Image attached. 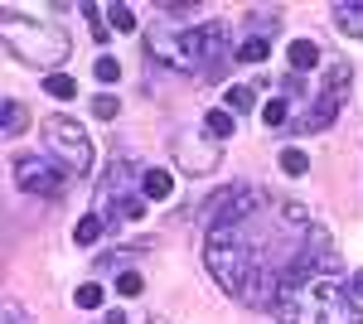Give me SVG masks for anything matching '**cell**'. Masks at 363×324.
<instances>
[{
	"label": "cell",
	"instance_id": "7c38bea8",
	"mask_svg": "<svg viewBox=\"0 0 363 324\" xmlns=\"http://www.w3.org/2000/svg\"><path fill=\"white\" fill-rule=\"evenodd\" d=\"M140 194H145L150 203H165L169 194H174V174H169V169H145V174H140Z\"/></svg>",
	"mask_w": 363,
	"mask_h": 324
},
{
	"label": "cell",
	"instance_id": "6da1fadb",
	"mask_svg": "<svg viewBox=\"0 0 363 324\" xmlns=\"http://www.w3.org/2000/svg\"><path fill=\"white\" fill-rule=\"evenodd\" d=\"M145 49L150 58H160L174 73H189V78H213L228 58V25L223 20H203L189 29H150L145 34Z\"/></svg>",
	"mask_w": 363,
	"mask_h": 324
},
{
	"label": "cell",
	"instance_id": "7a4b0ae2",
	"mask_svg": "<svg viewBox=\"0 0 363 324\" xmlns=\"http://www.w3.org/2000/svg\"><path fill=\"white\" fill-rule=\"evenodd\" d=\"M272 315L281 324H363L359 300L349 296V286H339L335 276H315L306 286L286 291Z\"/></svg>",
	"mask_w": 363,
	"mask_h": 324
},
{
	"label": "cell",
	"instance_id": "52a82bcc",
	"mask_svg": "<svg viewBox=\"0 0 363 324\" xmlns=\"http://www.w3.org/2000/svg\"><path fill=\"white\" fill-rule=\"evenodd\" d=\"M272 194L257 189V184H228V189H218L208 203H203V228H228V223H242V218H252L262 203H267Z\"/></svg>",
	"mask_w": 363,
	"mask_h": 324
},
{
	"label": "cell",
	"instance_id": "d6986e66",
	"mask_svg": "<svg viewBox=\"0 0 363 324\" xmlns=\"http://www.w3.org/2000/svg\"><path fill=\"white\" fill-rule=\"evenodd\" d=\"M223 102H228V111H252V102H257V92H252L247 82H233L223 92Z\"/></svg>",
	"mask_w": 363,
	"mask_h": 324
},
{
	"label": "cell",
	"instance_id": "30bf717a",
	"mask_svg": "<svg viewBox=\"0 0 363 324\" xmlns=\"http://www.w3.org/2000/svg\"><path fill=\"white\" fill-rule=\"evenodd\" d=\"M330 20H335V29H344L349 39H363V0H339L335 10H330Z\"/></svg>",
	"mask_w": 363,
	"mask_h": 324
},
{
	"label": "cell",
	"instance_id": "277c9868",
	"mask_svg": "<svg viewBox=\"0 0 363 324\" xmlns=\"http://www.w3.org/2000/svg\"><path fill=\"white\" fill-rule=\"evenodd\" d=\"M140 174H145V169H136L126 155H112L107 179L97 184V199H92V213L102 218L107 228H112L116 218H126V223L145 218V203H150V199L140 194Z\"/></svg>",
	"mask_w": 363,
	"mask_h": 324
},
{
	"label": "cell",
	"instance_id": "8992f818",
	"mask_svg": "<svg viewBox=\"0 0 363 324\" xmlns=\"http://www.w3.org/2000/svg\"><path fill=\"white\" fill-rule=\"evenodd\" d=\"M44 140H49V150L58 155V164L68 174H87L92 169V140H87V131L73 116H63V111L44 116Z\"/></svg>",
	"mask_w": 363,
	"mask_h": 324
},
{
	"label": "cell",
	"instance_id": "603a6c76",
	"mask_svg": "<svg viewBox=\"0 0 363 324\" xmlns=\"http://www.w3.org/2000/svg\"><path fill=\"white\" fill-rule=\"evenodd\" d=\"M102 15H107V20H112V29H121V34H131V29H136V15H131V5H107Z\"/></svg>",
	"mask_w": 363,
	"mask_h": 324
},
{
	"label": "cell",
	"instance_id": "ba28073f",
	"mask_svg": "<svg viewBox=\"0 0 363 324\" xmlns=\"http://www.w3.org/2000/svg\"><path fill=\"white\" fill-rule=\"evenodd\" d=\"M169 150H174V164L184 174H213L223 160V140H213L208 131H179Z\"/></svg>",
	"mask_w": 363,
	"mask_h": 324
},
{
	"label": "cell",
	"instance_id": "e0dca14e",
	"mask_svg": "<svg viewBox=\"0 0 363 324\" xmlns=\"http://www.w3.org/2000/svg\"><path fill=\"white\" fill-rule=\"evenodd\" d=\"M267 54H272V39H242L233 49V63H267Z\"/></svg>",
	"mask_w": 363,
	"mask_h": 324
},
{
	"label": "cell",
	"instance_id": "f1b7e54d",
	"mask_svg": "<svg viewBox=\"0 0 363 324\" xmlns=\"http://www.w3.org/2000/svg\"><path fill=\"white\" fill-rule=\"evenodd\" d=\"M102 324H126V315H121V310H112V315H107Z\"/></svg>",
	"mask_w": 363,
	"mask_h": 324
},
{
	"label": "cell",
	"instance_id": "cb8c5ba5",
	"mask_svg": "<svg viewBox=\"0 0 363 324\" xmlns=\"http://www.w3.org/2000/svg\"><path fill=\"white\" fill-rule=\"evenodd\" d=\"M92 73H97V82L107 87V82H116V78H121V63H116L112 54H102L97 63H92Z\"/></svg>",
	"mask_w": 363,
	"mask_h": 324
},
{
	"label": "cell",
	"instance_id": "2e32d148",
	"mask_svg": "<svg viewBox=\"0 0 363 324\" xmlns=\"http://www.w3.org/2000/svg\"><path fill=\"white\" fill-rule=\"evenodd\" d=\"M0 111H5V135H20L29 126V111H25V102H20V97H5V102H0Z\"/></svg>",
	"mask_w": 363,
	"mask_h": 324
},
{
	"label": "cell",
	"instance_id": "8fae6325",
	"mask_svg": "<svg viewBox=\"0 0 363 324\" xmlns=\"http://www.w3.org/2000/svg\"><path fill=\"white\" fill-rule=\"evenodd\" d=\"M286 58H291V73H315L320 68V44L315 39H291Z\"/></svg>",
	"mask_w": 363,
	"mask_h": 324
},
{
	"label": "cell",
	"instance_id": "4316f807",
	"mask_svg": "<svg viewBox=\"0 0 363 324\" xmlns=\"http://www.w3.org/2000/svg\"><path fill=\"white\" fill-rule=\"evenodd\" d=\"M349 296H354V300H363V267L354 271V281H349Z\"/></svg>",
	"mask_w": 363,
	"mask_h": 324
},
{
	"label": "cell",
	"instance_id": "4fadbf2b",
	"mask_svg": "<svg viewBox=\"0 0 363 324\" xmlns=\"http://www.w3.org/2000/svg\"><path fill=\"white\" fill-rule=\"evenodd\" d=\"M281 29V10L267 5V10H247V39H272Z\"/></svg>",
	"mask_w": 363,
	"mask_h": 324
},
{
	"label": "cell",
	"instance_id": "7402d4cb",
	"mask_svg": "<svg viewBox=\"0 0 363 324\" xmlns=\"http://www.w3.org/2000/svg\"><path fill=\"white\" fill-rule=\"evenodd\" d=\"M262 121H267V126H286V121H291V102H286V97H272V102L262 107Z\"/></svg>",
	"mask_w": 363,
	"mask_h": 324
},
{
	"label": "cell",
	"instance_id": "484cf974",
	"mask_svg": "<svg viewBox=\"0 0 363 324\" xmlns=\"http://www.w3.org/2000/svg\"><path fill=\"white\" fill-rule=\"evenodd\" d=\"M140 291H145L140 271H121V276H116V296H140Z\"/></svg>",
	"mask_w": 363,
	"mask_h": 324
},
{
	"label": "cell",
	"instance_id": "3957f363",
	"mask_svg": "<svg viewBox=\"0 0 363 324\" xmlns=\"http://www.w3.org/2000/svg\"><path fill=\"white\" fill-rule=\"evenodd\" d=\"M0 39H5V54L29 63V68H44V78L58 73V68L73 58L68 29L49 25V20H25L20 10H5V15H0Z\"/></svg>",
	"mask_w": 363,
	"mask_h": 324
},
{
	"label": "cell",
	"instance_id": "5bb4252c",
	"mask_svg": "<svg viewBox=\"0 0 363 324\" xmlns=\"http://www.w3.org/2000/svg\"><path fill=\"white\" fill-rule=\"evenodd\" d=\"M203 131L213 135V140H228V135L238 131V121H233V111H228V107H208V111H203Z\"/></svg>",
	"mask_w": 363,
	"mask_h": 324
},
{
	"label": "cell",
	"instance_id": "d4e9b609",
	"mask_svg": "<svg viewBox=\"0 0 363 324\" xmlns=\"http://www.w3.org/2000/svg\"><path fill=\"white\" fill-rule=\"evenodd\" d=\"M116 111H121V102H116L112 92H102V97H92V116H97V121H112Z\"/></svg>",
	"mask_w": 363,
	"mask_h": 324
},
{
	"label": "cell",
	"instance_id": "ffe728a7",
	"mask_svg": "<svg viewBox=\"0 0 363 324\" xmlns=\"http://www.w3.org/2000/svg\"><path fill=\"white\" fill-rule=\"evenodd\" d=\"M102 300H107V291H102L97 281H87V286H78V291H73V305H78V310H97Z\"/></svg>",
	"mask_w": 363,
	"mask_h": 324
},
{
	"label": "cell",
	"instance_id": "5b68a950",
	"mask_svg": "<svg viewBox=\"0 0 363 324\" xmlns=\"http://www.w3.org/2000/svg\"><path fill=\"white\" fill-rule=\"evenodd\" d=\"M349 78H354V68L339 58L330 63V73H325V87L320 92H310V111L306 116H296V131H325V126H335L339 111H344V97H349Z\"/></svg>",
	"mask_w": 363,
	"mask_h": 324
},
{
	"label": "cell",
	"instance_id": "ac0fdd59",
	"mask_svg": "<svg viewBox=\"0 0 363 324\" xmlns=\"http://www.w3.org/2000/svg\"><path fill=\"white\" fill-rule=\"evenodd\" d=\"M44 92L68 102V97H78V82H73V73H49V78H44Z\"/></svg>",
	"mask_w": 363,
	"mask_h": 324
},
{
	"label": "cell",
	"instance_id": "44dd1931",
	"mask_svg": "<svg viewBox=\"0 0 363 324\" xmlns=\"http://www.w3.org/2000/svg\"><path fill=\"white\" fill-rule=\"evenodd\" d=\"M281 169L301 179V174L310 169V155H306V150H296V145H286V150H281Z\"/></svg>",
	"mask_w": 363,
	"mask_h": 324
},
{
	"label": "cell",
	"instance_id": "9c48e42d",
	"mask_svg": "<svg viewBox=\"0 0 363 324\" xmlns=\"http://www.w3.org/2000/svg\"><path fill=\"white\" fill-rule=\"evenodd\" d=\"M68 169L63 164H49L39 160V155H20L15 160V184L25 194H39V199H63V189H68Z\"/></svg>",
	"mask_w": 363,
	"mask_h": 324
},
{
	"label": "cell",
	"instance_id": "9a60e30c",
	"mask_svg": "<svg viewBox=\"0 0 363 324\" xmlns=\"http://www.w3.org/2000/svg\"><path fill=\"white\" fill-rule=\"evenodd\" d=\"M102 233H107V223H102L97 213H87V218H78V228H73V242L78 247H97Z\"/></svg>",
	"mask_w": 363,
	"mask_h": 324
},
{
	"label": "cell",
	"instance_id": "83f0119b",
	"mask_svg": "<svg viewBox=\"0 0 363 324\" xmlns=\"http://www.w3.org/2000/svg\"><path fill=\"white\" fill-rule=\"evenodd\" d=\"M5 324H29V320L20 315V310H15V305H5Z\"/></svg>",
	"mask_w": 363,
	"mask_h": 324
}]
</instances>
